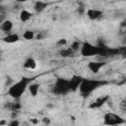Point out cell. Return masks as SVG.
<instances>
[{
	"label": "cell",
	"mask_w": 126,
	"mask_h": 126,
	"mask_svg": "<svg viewBox=\"0 0 126 126\" xmlns=\"http://www.w3.org/2000/svg\"><path fill=\"white\" fill-rule=\"evenodd\" d=\"M32 82V78H28V77H23L21 78L19 81L13 83L7 91V94L9 96H11L13 99L18 100L22 97V95L26 93V91L29 89L30 84Z\"/></svg>",
	"instance_id": "1"
},
{
	"label": "cell",
	"mask_w": 126,
	"mask_h": 126,
	"mask_svg": "<svg viewBox=\"0 0 126 126\" xmlns=\"http://www.w3.org/2000/svg\"><path fill=\"white\" fill-rule=\"evenodd\" d=\"M6 124H8V121H6L5 119H1L0 120V126H4Z\"/></svg>",
	"instance_id": "24"
},
{
	"label": "cell",
	"mask_w": 126,
	"mask_h": 126,
	"mask_svg": "<svg viewBox=\"0 0 126 126\" xmlns=\"http://www.w3.org/2000/svg\"><path fill=\"white\" fill-rule=\"evenodd\" d=\"M31 122H32V124H37V123L39 122V120H37V119H35V118H32V119H31Z\"/></svg>",
	"instance_id": "25"
},
{
	"label": "cell",
	"mask_w": 126,
	"mask_h": 126,
	"mask_svg": "<svg viewBox=\"0 0 126 126\" xmlns=\"http://www.w3.org/2000/svg\"><path fill=\"white\" fill-rule=\"evenodd\" d=\"M51 90H52V93L57 95L67 94L68 93L72 92L71 86H70V79L57 78L54 81V84H53Z\"/></svg>",
	"instance_id": "3"
},
{
	"label": "cell",
	"mask_w": 126,
	"mask_h": 126,
	"mask_svg": "<svg viewBox=\"0 0 126 126\" xmlns=\"http://www.w3.org/2000/svg\"><path fill=\"white\" fill-rule=\"evenodd\" d=\"M21 107H22V105H21V103L18 102V101L8 102V103H7V108H8L9 110H11L12 112H17V111H19V110L21 109Z\"/></svg>",
	"instance_id": "17"
},
{
	"label": "cell",
	"mask_w": 126,
	"mask_h": 126,
	"mask_svg": "<svg viewBox=\"0 0 126 126\" xmlns=\"http://www.w3.org/2000/svg\"><path fill=\"white\" fill-rule=\"evenodd\" d=\"M2 40L6 43H9V44H12V43H16L20 40V35L18 33H15V32H12V33H9V34H6Z\"/></svg>",
	"instance_id": "11"
},
{
	"label": "cell",
	"mask_w": 126,
	"mask_h": 126,
	"mask_svg": "<svg viewBox=\"0 0 126 126\" xmlns=\"http://www.w3.org/2000/svg\"><path fill=\"white\" fill-rule=\"evenodd\" d=\"M123 103H124V106H125V108H126V98H125V100H124Z\"/></svg>",
	"instance_id": "26"
},
{
	"label": "cell",
	"mask_w": 126,
	"mask_h": 126,
	"mask_svg": "<svg viewBox=\"0 0 126 126\" xmlns=\"http://www.w3.org/2000/svg\"><path fill=\"white\" fill-rule=\"evenodd\" d=\"M126 123V119L114 112H106L102 117V124L104 126H120Z\"/></svg>",
	"instance_id": "4"
},
{
	"label": "cell",
	"mask_w": 126,
	"mask_h": 126,
	"mask_svg": "<svg viewBox=\"0 0 126 126\" xmlns=\"http://www.w3.org/2000/svg\"><path fill=\"white\" fill-rule=\"evenodd\" d=\"M81 46H82L81 41H79V40H74V41L71 43L70 48H71L74 52H76V51H78L79 49H81Z\"/></svg>",
	"instance_id": "19"
},
{
	"label": "cell",
	"mask_w": 126,
	"mask_h": 126,
	"mask_svg": "<svg viewBox=\"0 0 126 126\" xmlns=\"http://www.w3.org/2000/svg\"><path fill=\"white\" fill-rule=\"evenodd\" d=\"M13 29H14V23L9 19H6V20L2 21L1 24H0V30L3 32H5L6 34L12 33L11 32L13 31Z\"/></svg>",
	"instance_id": "9"
},
{
	"label": "cell",
	"mask_w": 126,
	"mask_h": 126,
	"mask_svg": "<svg viewBox=\"0 0 126 126\" xmlns=\"http://www.w3.org/2000/svg\"><path fill=\"white\" fill-rule=\"evenodd\" d=\"M24 68L27 69V70H34L36 68V61L34 58L32 57H28L25 61H24V64H23Z\"/></svg>",
	"instance_id": "13"
},
{
	"label": "cell",
	"mask_w": 126,
	"mask_h": 126,
	"mask_svg": "<svg viewBox=\"0 0 126 126\" xmlns=\"http://www.w3.org/2000/svg\"><path fill=\"white\" fill-rule=\"evenodd\" d=\"M7 126H20V121L18 119H11L8 122Z\"/></svg>",
	"instance_id": "20"
},
{
	"label": "cell",
	"mask_w": 126,
	"mask_h": 126,
	"mask_svg": "<svg viewBox=\"0 0 126 126\" xmlns=\"http://www.w3.org/2000/svg\"><path fill=\"white\" fill-rule=\"evenodd\" d=\"M107 82L104 80H99V79H92V78H83L82 83L79 87V92L83 95H89L98 88L106 85Z\"/></svg>",
	"instance_id": "2"
},
{
	"label": "cell",
	"mask_w": 126,
	"mask_h": 126,
	"mask_svg": "<svg viewBox=\"0 0 126 126\" xmlns=\"http://www.w3.org/2000/svg\"><path fill=\"white\" fill-rule=\"evenodd\" d=\"M105 64H106V63L103 62V61H90V62L88 63L87 67H88V69H89L92 73L97 74V73L100 71V69L105 66Z\"/></svg>",
	"instance_id": "8"
},
{
	"label": "cell",
	"mask_w": 126,
	"mask_h": 126,
	"mask_svg": "<svg viewBox=\"0 0 126 126\" xmlns=\"http://www.w3.org/2000/svg\"><path fill=\"white\" fill-rule=\"evenodd\" d=\"M118 49H119V55L126 57V45L120 46V47H118Z\"/></svg>",
	"instance_id": "21"
},
{
	"label": "cell",
	"mask_w": 126,
	"mask_h": 126,
	"mask_svg": "<svg viewBox=\"0 0 126 126\" xmlns=\"http://www.w3.org/2000/svg\"><path fill=\"white\" fill-rule=\"evenodd\" d=\"M80 53L84 57H94L100 54V47L98 45H94L89 41H84L82 43Z\"/></svg>",
	"instance_id": "5"
},
{
	"label": "cell",
	"mask_w": 126,
	"mask_h": 126,
	"mask_svg": "<svg viewBox=\"0 0 126 126\" xmlns=\"http://www.w3.org/2000/svg\"><path fill=\"white\" fill-rule=\"evenodd\" d=\"M47 6H48V3L47 2H44V1H35L33 3V10L36 13H40L43 10H45V8H47Z\"/></svg>",
	"instance_id": "15"
},
{
	"label": "cell",
	"mask_w": 126,
	"mask_h": 126,
	"mask_svg": "<svg viewBox=\"0 0 126 126\" xmlns=\"http://www.w3.org/2000/svg\"><path fill=\"white\" fill-rule=\"evenodd\" d=\"M75 52L70 48V47H65V48H62L60 51H59V54L61 57L63 58H68V57H72L73 54Z\"/></svg>",
	"instance_id": "16"
},
{
	"label": "cell",
	"mask_w": 126,
	"mask_h": 126,
	"mask_svg": "<svg viewBox=\"0 0 126 126\" xmlns=\"http://www.w3.org/2000/svg\"><path fill=\"white\" fill-rule=\"evenodd\" d=\"M83 78L77 75L72 76V78L70 79V86H71V91L72 92H76L77 90H79V87L82 83Z\"/></svg>",
	"instance_id": "10"
},
{
	"label": "cell",
	"mask_w": 126,
	"mask_h": 126,
	"mask_svg": "<svg viewBox=\"0 0 126 126\" xmlns=\"http://www.w3.org/2000/svg\"><path fill=\"white\" fill-rule=\"evenodd\" d=\"M41 122H42L43 124H45V125H49V124L51 123V121H50V119H49L48 117H43V118H41Z\"/></svg>",
	"instance_id": "23"
},
{
	"label": "cell",
	"mask_w": 126,
	"mask_h": 126,
	"mask_svg": "<svg viewBox=\"0 0 126 126\" xmlns=\"http://www.w3.org/2000/svg\"><path fill=\"white\" fill-rule=\"evenodd\" d=\"M32 16H33V14H32L31 11L27 10V9H23V10H21V12H20V14H19L20 21L23 22V23H27V22H29V21L32 19Z\"/></svg>",
	"instance_id": "12"
},
{
	"label": "cell",
	"mask_w": 126,
	"mask_h": 126,
	"mask_svg": "<svg viewBox=\"0 0 126 126\" xmlns=\"http://www.w3.org/2000/svg\"><path fill=\"white\" fill-rule=\"evenodd\" d=\"M23 37L26 39V40H32L35 37V34H34V32L31 31V30H27L24 32L23 33Z\"/></svg>",
	"instance_id": "18"
},
{
	"label": "cell",
	"mask_w": 126,
	"mask_h": 126,
	"mask_svg": "<svg viewBox=\"0 0 126 126\" xmlns=\"http://www.w3.org/2000/svg\"><path fill=\"white\" fill-rule=\"evenodd\" d=\"M103 12L97 8H88L86 10V15L88 17L89 20L91 21H95L97 19H99L102 16Z\"/></svg>",
	"instance_id": "7"
},
{
	"label": "cell",
	"mask_w": 126,
	"mask_h": 126,
	"mask_svg": "<svg viewBox=\"0 0 126 126\" xmlns=\"http://www.w3.org/2000/svg\"><path fill=\"white\" fill-rule=\"evenodd\" d=\"M109 98H110V97H109L108 94L100 95V96L96 97L94 101H92V102L89 104V108H91V109H98V108L102 107L106 102H108Z\"/></svg>",
	"instance_id": "6"
},
{
	"label": "cell",
	"mask_w": 126,
	"mask_h": 126,
	"mask_svg": "<svg viewBox=\"0 0 126 126\" xmlns=\"http://www.w3.org/2000/svg\"><path fill=\"white\" fill-rule=\"evenodd\" d=\"M66 44H67V39H65V38H60V39L57 41V45H58V46L63 47V46H65Z\"/></svg>",
	"instance_id": "22"
},
{
	"label": "cell",
	"mask_w": 126,
	"mask_h": 126,
	"mask_svg": "<svg viewBox=\"0 0 126 126\" xmlns=\"http://www.w3.org/2000/svg\"><path fill=\"white\" fill-rule=\"evenodd\" d=\"M39 88H40V85L36 82H32L29 86V92L31 94L32 96H36L38 94V92H39Z\"/></svg>",
	"instance_id": "14"
}]
</instances>
